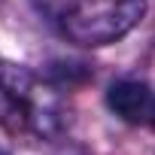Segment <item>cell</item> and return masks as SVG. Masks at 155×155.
<instances>
[{
  "label": "cell",
  "mask_w": 155,
  "mask_h": 155,
  "mask_svg": "<svg viewBox=\"0 0 155 155\" xmlns=\"http://www.w3.org/2000/svg\"><path fill=\"white\" fill-rule=\"evenodd\" d=\"M37 15L73 46H110L143 18L146 0H31Z\"/></svg>",
  "instance_id": "1"
},
{
  "label": "cell",
  "mask_w": 155,
  "mask_h": 155,
  "mask_svg": "<svg viewBox=\"0 0 155 155\" xmlns=\"http://www.w3.org/2000/svg\"><path fill=\"white\" fill-rule=\"evenodd\" d=\"M0 125L9 134L52 137L64 128L61 88L25 64L0 58Z\"/></svg>",
  "instance_id": "2"
},
{
  "label": "cell",
  "mask_w": 155,
  "mask_h": 155,
  "mask_svg": "<svg viewBox=\"0 0 155 155\" xmlns=\"http://www.w3.org/2000/svg\"><path fill=\"white\" fill-rule=\"evenodd\" d=\"M0 155H3V152H0Z\"/></svg>",
  "instance_id": "4"
},
{
  "label": "cell",
  "mask_w": 155,
  "mask_h": 155,
  "mask_svg": "<svg viewBox=\"0 0 155 155\" xmlns=\"http://www.w3.org/2000/svg\"><path fill=\"white\" fill-rule=\"evenodd\" d=\"M107 107L128 125L155 128V91L137 79H119L107 88Z\"/></svg>",
  "instance_id": "3"
}]
</instances>
